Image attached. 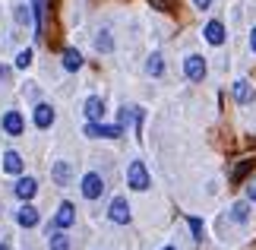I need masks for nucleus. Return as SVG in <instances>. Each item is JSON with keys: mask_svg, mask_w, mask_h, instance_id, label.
Here are the masks:
<instances>
[{"mask_svg": "<svg viewBox=\"0 0 256 250\" xmlns=\"http://www.w3.org/2000/svg\"><path fill=\"white\" fill-rule=\"evenodd\" d=\"M126 184H130V190H149L152 187V177H149V168H146L140 158H133L130 168H126Z\"/></svg>", "mask_w": 256, "mask_h": 250, "instance_id": "obj_1", "label": "nucleus"}, {"mask_svg": "<svg viewBox=\"0 0 256 250\" xmlns=\"http://www.w3.org/2000/svg\"><path fill=\"white\" fill-rule=\"evenodd\" d=\"M184 76L190 83H202L206 79V57L202 54H186L184 57Z\"/></svg>", "mask_w": 256, "mask_h": 250, "instance_id": "obj_2", "label": "nucleus"}, {"mask_svg": "<svg viewBox=\"0 0 256 250\" xmlns=\"http://www.w3.org/2000/svg\"><path fill=\"white\" fill-rule=\"evenodd\" d=\"M120 133H124L120 124H114V127H108V124H102V121H88V124H86V136H88V139H117Z\"/></svg>", "mask_w": 256, "mask_h": 250, "instance_id": "obj_3", "label": "nucleus"}, {"mask_svg": "<svg viewBox=\"0 0 256 250\" xmlns=\"http://www.w3.org/2000/svg\"><path fill=\"white\" fill-rule=\"evenodd\" d=\"M80 190H82V196H86V199H98V196L104 193V177L98 174V171H88V174H82Z\"/></svg>", "mask_w": 256, "mask_h": 250, "instance_id": "obj_4", "label": "nucleus"}, {"mask_svg": "<svg viewBox=\"0 0 256 250\" xmlns=\"http://www.w3.org/2000/svg\"><path fill=\"white\" fill-rule=\"evenodd\" d=\"M108 218H111L114 225H130V203H126L124 196H114L111 206H108Z\"/></svg>", "mask_w": 256, "mask_h": 250, "instance_id": "obj_5", "label": "nucleus"}, {"mask_svg": "<svg viewBox=\"0 0 256 250\" xmlns=\"http://www.w3.org/2000/svg\"><path fill=\"white\" fill-rule=\"evenodd\" d=\"M0 127H4V133H10V136H22L26 133V121H22V114H19L16 108H10V111L0 117Z\"/></svg>", "mask_w": 256, "mask_h": 250, "instance_id": "obj_6", "label": "nucleus"}, {"mask_svg": "<svg viewBox=\"0 0 256 250\" xmlns=\"http://www.w3.org/2000/svg\"><path fill=\"white\" fill-rule=\"evenodd\" d=\"M231 95H234V102H238V105H253L256 102V92H253L250 79H244V76L231 83Z\"/></svg>", "mask_w": 256, "mask_h": 250, "instance_id": "obj_7", "label": "nucleus"}, {"mask_svg": "<svg viewBox=\"0 0 256 250\" xmlns=\"http://www.w3.org/2000/svg\"><path fill=\"white\" fill-rule=\"evenodd\" d=\"M73 222H76V206H73V203H60V206H57V215H54L51 228H60V231H66ZM51 228H48V231H51Z\"/></svg>", "mask_w": 256, "mask_h": 250, "instance_id": "obj_8", "label": "nucleus"}, {"mask_svg": "<svg viewBox=\"0 0 256 250\" xmlns=\"http://www.w3.org/2000/svg\"><path fill=\"white\" fill-rule=\"evenodd\" d=\"M202 35H206V42L215 45V48H222V45H224V38H228V32H224V23H222V19H209V23H206V29H202Z\"/></svg>", "mask_w": 256, "mask_h": 250, "instance_id": "obj_9", "label": "nucleus"}, {"mask_svg": "<svg viewBox=\"0 0 256 250\" xmlns=\"http://www.w3.org/2000/svg\"><path fill=\"white\" fill-rule=\"evenodd\" d=\"M54 117H57V114H54V108L48 105V102H38V105H35L32 121H35V127H38V130H48V127L54 124Z\"/></svg>", "mask_w": 256, "mask_h": 250, "instance_id": "obj_10", "label": "nucleus"}, {"mask_svg": "<svg viewBox=\"0 0 256 250\" xmlns=\"http://www.w3.org/2000/svg\"><path fill=\"white\" fill-rule=\"evenodd\" d=\"M16 222L22 225V228H35L38 222H42V215H38V209L32 203H22V206L16 209Z\"/></svg>", "mask_w": 256, "mask_h": 250, "instance_id": "obj_11", "label": "nucleus"}, {"mask_svg": "<svg viewBox=\"0 0 256 250\" xmlns=\"http://www.w3.org/2000/svg\"><path fill=\"white\" fill-rule=\"evenodd\" d=\"M82 114H86V121H102V117H104V98L88 95L86 105H82Z\"/></svg>", "mask_w": 256, "mask_h": 250, "instance_id": "obj_12", "label": "nucleus"}, {"mask_svg": "<svg viewBox=\"0 0 256 250\" xmlns=\"http://www.w3.org/2000/svg\"><path fill=\"white\" fill-rule=\"evenodd\" d=\"M13 193L22 199V203H28V199L38 193V181H35V177H19L16 187H13Z\"/></svg>", "mask_w": 256, "mask_h": 250, "instance_id": "obj_13", "label": "nucleus"}, {"mask_svg": "<svg viewBox=\"0 0 256 250\" xmlns=\"http://www.w3.org/2000/svg\"><path fill=\"white\" fill-rule=\"evenodd\" d=\"M51 177H54L57 187H66V184L73 181V165L70 162H54L51 165Z\"/></svg>", "mask_w": 256, "mask_h": 250, "instance_id": "obj_14", "label": "nucleus"}, {"mask_svg": "<svg viewBox=\"0 0 256 250\" xmlns=\"http://www.w3.org/2000/svg\"><path fill=\"white\" fill-rule=\"evenodd\" d=\"M247 218H250V199H238V203L231 206V222L247 225Z\"/></svg>", "mask_w": 256, "mask_h": 250, "instance_id": "obj_15", "label": "nucleus"}, {"mask_svg": "<svg viewBox=\"0 0 256 250\" xmlns=\"http://www.w3.org/2000/svg\"><path fill=\"white\" fill-rule=\"evenodd\" d=\"M28 7H32V13H35V35L42 38L44 35V0H28Z\"/></svg>", "mask_w": 256, "mask_h": 250, "instance_id": "obj_16", "label": "nucleus"}, {"mask_svg": "<svg viewBox=\"0 0 256 250\" xmlns=\"http://www.w3.org/2000/svg\"><path fill=\"white\" fill-rule=\"evenodd\" d=\"M80 67H82V54L76 48H64V70L66 73H76Z\"/></svg>", "mask_w": 256, "mask_h": 250, "instance_id": "obj_17", "label": "nucleus"}, {"mask_svg": "<svg viewBox=\"0 0 256 250\" xmlns=\"http://www.w3.org/2000/svg\"><path fill=\"white\" fill-rule=\"evenodd\" d=\"M4 171H6V174H19V171H22V155L13 152V149H10V152H4Z\"/></svg>", "mask_w": 256, "mask_h": 250, "instance_id": "obj_18", "label": "nucleus"}, {"mask_svg": "<svg viewBox=\"0 0 256 250\" xmlns=\"http://www.w3.org/2000/svg\"><path fill=\"white\" fill-rule=\"evenodd\" d=\"M146 73H149V76H155V79H158V76H164V57H162L158 51H155V54H149V61H146Z\"/></svg>", "mask_w": 256, "mask_h": 250, "instance_id": "obj_19", "label": "nucleus"}, {"mask_svg": "<svg viewBox=\"0 0 256 250\" xmlns=\"http://www.w3.org/2000/svg\"><path fill=\"white\" fill-rule=\"evenodd\" d=\"M253 165H256V158H244V162H238V165H234V171H231V181H234V184H240L244 177L250 174V168H253Z\"/></svg>", "mask_w": 256, "mask_h": 250, "instance_id": "obj_20", "label": "nucleus"}, {"mask_svg": "<svg viewBox=\"0 0 256 250\" xmlns=\"http://www.w3.org/2000/svg\"><path fill=\"white\" fill-rule=\"evenodd\" d=\"M48 237H51V250H70V237H66L60 228H51Z\"/></svg>", "mask_w": 256, "mask_h": 250, "instance_id": "obj_21", "label": "nucleus"}, {"mask_svg": "<svg viewBox=\"0 0 256 250\" xmlns=\"http://www.w3.org/2000/svg\"><path fill=\"white\" fill-rule=\"evenodd\" d=\"M95 48H98L102 54H111V51H114V38H111V32H108V29H102V32L95 35Z\"/></svg>", "mask_w": 256, "mask_h": 250, "instance_id": "obj_22", "label": "nucleus"}, {"mask_svg": "<svg viewBox=\"0 0 256 250\" xmlns=\"http://www.w3.org/2000/svg\"><path fill=\"white\" fill-rule=\"evenodd\" d=\"M13 16H16L19 26H28V23H32V10H28V4H16L13 7Z\"/></svg>", "mask_w": 256, "mask_h": 250, "instance_id": "obj_23", "label": "nucleus"}, {"mask_svg": "<svg viewBox=\"0 0 256 250\" xmlns=\"http://www.w3.org/2000/svg\"><path fill=\"white\" fill-rule=\"evenodd\" d=\"M186 225H190V231H193V237H196V241H202V231H206V228H202V222H200V218H196V215H190V218H186Z\"/></svg>", "mask_w": 256, "mask_h": 250, "instance_id": "obj_24", "label": "nucleus"}, {"mask_svg": "<svg viewBox=\"0 0 256 250\" xmlns=\"http://www.w3.org/2000/svg\"><path fill=\"white\" fill-rule=\"evenodd\" d=\"M16 67H19V70H28V67H32V51H28V48L16 54Z\"/></svg>", "mask_w": 256, "mask_h": 250, "instance_id": "obj_25", "label": "nucleus"}, {"mask_svg": "<svg viewBox=\"0 0 256 250\" xmlns=\"http://www.w3.org/2000/svg\"><path fill=\"white\" fill-rule=\"evenodd\" d=\"M133 114H136V108H120V121H117V124H120V127H126V124L133 121Z\"/></svg>", "mask_w": 256, "mask_h": 250, "instance_id": "obj_26", "label": "nucleus"}, {"mask_svg": "<svg viewBox=\"0 0 256 250\" xmlns=\"http://www.w3.org/2000/svg\"><path fill=\"white\" fill-rule=\"evenodd\" d=\"M247 199H250V203H256V177H250V181H247Z\"/></svg>", "mask_w": 256, "mask_h": 250, "instance_id": "obj_27", "label": "nucleus"}, {"mask_svg": "<svg viewBox=\"0 0 256 250\" xmlns=\"http://www.w3.org/2000/svg\"><path fill=\"white\" fill-rule=\"evenodd\" d=\"M193 7H196V10H209L212 0H193Z\"/></svg>", "mask_w": 256, "mask_h": 250, "instance_id": "obj_28", "label": "nucleus"}, {"mask_svg": "<svg viewBox=\"0 0 256 250\" xmlns=\"http://www.w3.org/2000/svg\"><path fill=\"white\" fill-rule=\"evenodd\" d=\"M250 48H253V54H256V29L250 32Z\"/></svg>", "mask_w": 256, "mask_h": 250, "instance_id": "obj_29", "label": "nucleus"}, {"mask_svg": "<svg viewBox=\"0 0 256 250\" xmlns=\"http://www.w3.org/2000/svg\"><path fill=\"white\" fill-rule=\"evenodd\" d=\"M0 79H10V70L6 67H0Z\"/></svg>", "mask_w": 256, "mask_h": 250, "instance_id": "obj_30", "label": "nucleus"}, {"mask_svg": "<svg viewBox=\"0 0 256 250\" xmlns=\"http://www.w3.org/2000/svg\"><path fill=\"white\" fill-rule=\"evenodd\" d=\"M0 250H10V244H0Z\"/></svg>", "mask_w": 256, "mask_h": 250, "instance_id": "obj_31", "label": "nucleus"}, {"mask_svg": "<svg viewBox=\"0 0 256 250\" xmlns=\"http://www.w3.org/2000/svg\"><path fill=\"white\" fill-rule=\"evenodd\" d=\"M162 250H177V247H162Z\"/></svg>", "mask_w": 256, "mask_h": 250, "instance_id": "obj_32", "label": "nucleus"}]
</instances>
